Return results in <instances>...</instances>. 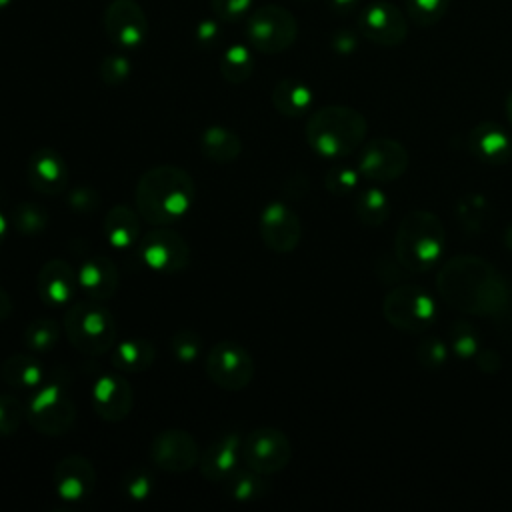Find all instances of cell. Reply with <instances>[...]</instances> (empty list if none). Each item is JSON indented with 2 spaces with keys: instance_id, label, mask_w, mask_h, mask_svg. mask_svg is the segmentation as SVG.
<instances>
[{
  "instance_id": "3",
  "label": "cell",
  "mask_w": 512,
  "mask_h": 512,
  "mask_svg": "<svg viewBox=\"0 0 512 512\" xmlns=\"http://www.w3.org/2000/svg\"><path fill=\"white\" fill-rule=\"evenodd\" d=\"M446 250L442 220L424 208L404 214L394 234V256L406 272L424 274L436 268Z\"/></svg>"
},
{
  "instance_id": "22",
  "label": "cell",
  "mask_w": 512,
  "mask_h": 512,
  "mask_svg": "<svg viewBox=\"0 0 512 512\" xmlns=\"http://www.w3.org/2000/svg\"><path fill=\"white\" fill-rule=\"evenodd\" d=\"M36 286H38V296L42 298L44 304L64 306V304H70L76 294L78 272H74V268L66 260L52 258L40 268Z\"/></svg>"
},
{
  "instance_id": "16",
  "label": "cell",
  "mask_w": 512,
  "mask_h": 512,
  "mask_svg": "<svg viewBox=\"0 0 512 512\" xmlns=\"http://www.w3.org/2000/svg\"><path fill=\"white\" fill-rule=\"evenodd\" d=\"M258 230L264 246L276 254L292 252L302 240L300 218L284 202H270L262 208Z\"/></svg>"
},
{
  "instance_id": "10",
  "label": "cell",
  "mask_w": 512,
  "mask_h": 512,
  "mask_svg": "<svg viewBox=\"0 0 512 512\" xmlns=\"http://www.w3.org/2000/svg\"><path fill=\"white\" fill-rule=\"evenodd\" d=\"M240 458L246 468L262 476H270L288 466L292 458V444L282 430L262 426L242 440Z\"/></svg>"
},
{
  "instance_id": "23",
  "label": "cell",
  "mask_w": 512,
  "mask_h": 512,
  "mask_svg": "<svg viewBox=\"0 0 512 512\" xmlns=\"http://www.w3.org/2000/svg\"><path fill=\"white\" fill-rule=\"evenodd\" d=\"M120 284V274L116 264L100 254L88 256L78 270V286L90 300H110Z\"/></svg>"
},
{
  "instance_id": "12",
  "label": "cell",
  "mask_w": 512,
  "mask_h": 512,
  "mask_svg": "<svg viewBox=\"0 0 512 512\" xmlns=\"http://www.w3.org/2000/svg\"><path fill=\"white\" fill-rule=\"evenodd\" d=\"M408 164L410 154L400 140L374 138L362 148L356 168L362 178L376 184H386L402 178Z\"/></svg>"
},
{
  "instance_id": "37",
  "label": "cell",
  "mask_w": 512,
  "mask_h": 512,
  "mask_svg": "<svg viewBox=\"0 0 512 512\" xmlns=\"http://www.w3.org/2000/svg\"><path fill=\"white\" fill-rule=\"evenodd\" d=\"M358 182H360V172H358V168H352V166H348V164L332 166V168L326 172V178H324L326 190H328L330 194H334V196H348V194L356 192Z\"/></svg>"
},
{
  "instance_id": "31",
  "label": "cell",
  "mask_w": 512,
  "mask_h": 512,
  "mask_svg": "<svg viewBox=\"0 0 512 512\" xmlns=\"http://www.w3.org/2000/svg\"><path fill=\"white\" fill-rule=\"evenodd\" d=\"M254 58L244 44H234L220 56V74L232 84H242L252 76Z\"/></svg>"
},
{
  "instance_id": "2",
  "label": "cell",
  "mask_w": 512,
  "mask_h": 512,
  "mask_svg": "<svg viewBox=\"0 0 512 512\" xmlns=\"http://www.w3.org/2000/svg\"><path fill=\"white\" fill-rule=\"evenodd\" d=\"M196 186L184 168L162 164L146 170L134 192L136 212L154 226H168L182 220L194 206Z\"/></svg>"
},
{
  "instance_id": "52",
  "label": "cell",
  "mask_w": 512,
  "mask_h": 512,
  "mask_svg": "<svg viewBox=\"0 0 512 512\" xmlns=\"http://www.w3.org/2000/svg\"><path fill=\"white\" fill-rule=\"evenodd\" d=\"M10 4H12V0H0V12H4L6 8H10Z\"/></svg>"
},
{
  "instance_id": "40",
  "label": "cell",
  "mask_w": 512,
  "mask_h": 512,
  "mask_svg": "<svg viewBox=\"0 0 512 512\" xmlns=\"http://www.w3.org/2000/svg\"><path fill=\"white\" fill-rule=\"evenodd\" d=\"M170 350L174 354V358L182 364H190L198 358L200 350H202V340L196 332L192 330H178L172 338H170Z\"/></svg>"
},
{
  "instance_id": "45",
  "label": "cell",
  "mask_w": 512,
  "mask_h": 512,
  "mask_svg": "<svg viewBox=\"0 0 512 512\" xmlns=\"http://www.w3.org/2000/svg\"><path fill=\"white\" fill-rule=\"evenodd\" d=\"M474 360H476V368L480 370V372H484V374H496V372H500V368H502V358H500V354L498 352H494V350H478L476 352V356H474Z\"/></svg>"
},
{
  "instance_id": "50",
  "label": "cell",
  "mask_w": 512,
  "mask_h": 512,
  "mask_svg": "<svg viewBox=\"0 0 512 512\" xmlns=\"http://www.w3.org/2000/svg\"><path fill=\"white\" fill-rule=\"evenodd\" d=\"M6 234H8V220H6V216L0 212V244L4 242Z\"/></svg>"
},
{
  "instance_id": "39",
  "label": "cell",
  "mask_w": 512,
  "mask_h": 512,
  "mask_svg": "<svg viewBox=\"0 0 512 512\" xmlns=\"http://www.w3.org/2000/svg\"><path fill=\"white\" fill-rule=\"evenodd\" d=\"M26 416L24 404L10 394H0V436H12Z\"/></svg>"
},
{
  "instance_id": "17",
  "label": "cell",
  "mask_w": 512,
  "mask_h": 512,
  "mask_svg": "<svg viewBox=\"0 0 512 512\" xmlns=\"http://www.w3.org/2000/svg\"><path fill=\"white\" fill-rule=\"evenodd\" d=\"M94 412L106 422L124 420L134 406V390L130 382L116 372L102 374L92 386Z\"/></svg>"
},
{
  "instance_id": "14",
  "label": "cell",
  "mask_w": 512,
  "mask_h": 512,
  "mask_svg": "<svg viewBox=\"0 0 512 512\" xmlns=\"http://www.w3.org/2000/svg\"><path fill=\"white\" fill-rule=\"evenodd\" d=\"M104 34L114 46L138 48L148 38V18L136 0H112L104 10Z\"/></svg>"
},
{
  "instance_id": "4",
  "label": "cell",
  "mask_w": 512,
  "mask_h": 512,
  "mask_svg": "<svg viewBox=\"0 0 512 512\" xmlns=\"http://www.w3.org/2000/svg\"><path fill=\"white\" fill-rule=\"evenodd\" d=\"M368 132L362 112L342 104L322 106L308 116L306 142L322 158L338 160L360 148Z\"/></svg>"
},
{
  "instance_id": "7",
  "label": "cell",
  "mask_w": 512,
  "mask_h": 512,
  "mask_svg": "<svg viewBox=\"0 0 512 512\" xmlns=\"http://www.w3.org/2000/svg\"><path fill=\"white\" fill-rule=\"evenodd\" d=\"M28 424L46 436H62L76 422V404L66 382L48 380L26 406Z\"/></svg>"
},
{
  "instance_id": "47",
  "label": "cell",
  "mask_w": 512,
  "mask_h": 512,
  "mask_svg": "<svg viewBox=\"0 0 512 512\" xmlns=\"http://www.w3.org/2000/svg\"><path fill=\"white\" fill-rule=\"evenodd\" d=\"M328 6L336 12V14H350L352 10L358 8L360 0H326Z\"/></svg>"
},
{
  "instance_id": "32",
  "label": "cell",
  "mask_w": 512,
  "mask_h": 512,
  "mask_svg": "<svg viewBox=\"0 0 512 512\" xmlns=\"http://www.w3.org/2000/svg\"><path fill=\"white\" fill-rule=\"evenodd\" d=\"M60 340V326L54 318H36L24 330V344L34 354L50 352Z\"/></svg>"
},
{
  "instance_id": "38",
  "label": "cell",
  "mask_w": 512,
  "mask_h": 512,
  "mask_svg": "<svg viewBox=\"0 0 512 512\" xmlns=\"http://www.w3.org/2000/svg\"><path fill=\"white\" fill-rule=\"evenodd\" d=\"M122 490L130 500L142 502L150 498V494L154 492V478L144 468H130L122 476Z\"/></svg>"
},
{
  "instance_id": "27",
  "label": "cell",
  "mask_w": 512,
  "mask_h": 512,
  "mask_svg": "<svg viewBox=\"0 0 512 512\" xmlns=\"http://www.w3.org/2000/svg\"><path fill=\"white\" fill-rule=\"evenodd\" d=\"M2 380L12 388H38L44 380V366L34 354H12L0 368Z\"/></svg>"
},
{
  "instance_id": "21",
  "label": "cell",
  "mask_w": 512,
  "mask_h": 512,
  "mask_svg": "<svg viewBox=\"0 0 512 512\" xmlns=\"http://www.w3.org/2000/svg\"><path fill=\"white\" fill-rule=\"evenodd\" d=\"M242 438L238 432H224L214 438L200 454V474L208 482H224L232 472L238 470Z\"/></svg>"
},
{
  "instance_id": "46",
  "label": "cell",
  "mask_w": 512,
  "mask_h": 512,
  "mask_svg": "<svg viewBox=\"0 0 512 512\" xmlns=\"http://www.w3.org/2000/svg\"><path fill=\"white\" fill-rule=\"evenodd\" d=\"M356 46H358V36L352 30H338L332 36V48L338 54H350L356 50Z\"/></svg>"
},
{
  "instance_id": "1",
  "label": "cell",
  "mask_w": 512,
  "mask_h": 512,
  "mask_svg": "<svg viewBox=\"0 0 512 512\" xmlns=\"http://www.w3.org/2000/svg\"><path fill=\"white\" fill-rule=\"evenodd\" d=\"M436 292L448 308L470 316L502 318L512 306L508 278L476 254L448 258L436 274Z\"/></svg>"
},
{
  "instance_id": "18",
  "label": "cell",
  "mask_w": 512,
  "mask_h": 512,
  "mask_svg": "<svg viewBox=\"0 0 512 512\" xmlns=\"http://www.w3.org/2000/svg\"><path fill=\"white\" fill-rule=\"evenodd\" d=\"M96 486L94 464L80 454H70L54 466V490L66 502L86 500Z\"/></svg>"
},
{
  "instance_id": "42",
  "label": "cell",
  "mask_w": 512,
  "mask_h": 512,
  "mask_svg": "<svg viewBox=\"0 0 512 512\" xmlns=\"http://www.w3.org/2000/svg\"><path fill=\"white\" fill-rule=\"evenodd\" d=\"M66 202H68L70 210L80 212V214H90L100 206V194L94 188L78 186L72 192H68Z\"/></svg>"
},
{
  "instance_id": "34",
  "label": "cell",
  "mask_w": 512,
  "mask_h": 512,
  "mask_svg": "<svg viewBox=\"0 0 512 512\" xmlns=\"http://www.w3.org/2000/svg\"><path fill=\"white\" fill-rule=\"evenodd\" d=\"M450 352H454L458 358H474L480 346V334L468 320H454L448 326V338H446Z\"/></svg>"
},
{
  "instance_id": "49",
  "label": "cell",
  "mask_w": 512,
  "mask_h": 512,
  "mask_svg": "<svg viewBox=\"0 0 512 512\" xmlns=\"http://www.w3.org/2000/svg\"><path fill=\"white\" fill-rule=\"evenodd\" d=\"M504 246L512 252V220L508 222V226L504 230Z\"/></svg>"
},
{
  "instance_id": "5",
  "label": "cell",
  "mask_w": 512,
  "mask_h": 512,
  "mask_svg": "<svg viewBox=\"0 0 512 512\" xmlns=\"http://www.w3.org/2000/svg\"><path fill=\"white\" fill-rule=\"evenodd\" d=\"M64 332L70 344L88 356H100L110 352L116 344V320L112 312L92 302H76L64 314Z\"/></svg>"
},
{
  "instance_id": "44",
  "label": "cell",
  "mask_w": 512,
  "mask_h": 512,
  "mask_svg": "<svg viewBox=\"0 0 512 512\" xmlns=\"http://www.w3.org/2000/svg\"><path fill=\"white\" fill-rule=\"evenodd\" d=\"M196 40L200 46L210 48L220 40V24L216 20H202L196 26Z\"/></svg>"
},
{
  "instance_id": "19",
  "label": "cell",
  "mask_w": 512,
  "mask_h": 512,
  "mask_svg": "<svg viewBox=\"0 0 512 512\" xmlns=\"http://www.w3.org/2000/svg\"><path fill=\"white\" fill-rule=\"evenodd\" d=\"M26 180L40 194H60L68 184V164L54 148H38L26 162Z\"/></svg>"
},
{
  "instance_id": "13",
  "label": "cell",
  "mask_w": 512,
  "mask_h": 512,
  "mask_svg": "<svg viewBox=\"0 0 512 512\" xmlns=\"http://www.w3.org/2000/svg\"><path fill=\"white\" fill-rule=\"evenodd\" d=\"M356 22L360 34L376 46L394 48L408 38V18L396 4L388 0L366 4L358 12Z\"/></svg>"
},
{
  "instance_id": "43",
  "label": "cell",
  "mask_w": 512,
  "mask_h": 512,
  "mask_svg": "<svg viewBox=\"0 0 512 512\" xmlns=\"http://www.w3.org/2000/svg\"><path fill=\"white\" fill-rule=\"evenodd\" d=\"M252 0H210V8L222 22H236L248 14Z\"/></svg>"
},
{
  "instance_id": "51",
  "label": "cell",
  "mask_w": 512,
  "mask_h": 512,
  "mask_svg": "<svg viewBox=\"0 0 512 512\" xmlns=\"http://www.w3.org/2000/svg\"><path fill=\"white\" fill-rule=\"evenodd\" d=\"M506 116H508V120H510V124H512V90H510L508 96H506Z\"/></svg>"
},
{
  "instance_id": "24",
  "label": "cell",
  "mask_w": 512,
  "mask_h": 512,
  "mask_svg": "<svg viewBox=\"0 0 512 512\" xmlns=\"http://www.w3.org/2000/svg\"><path fill=\"white\" fill-rule=\"evenodd\" d=\"M102 234L110 246L118 250L132 248L140 240V220L136 210L126 204H116L106 210L102 222Z\"/></svg>"
},
{
  "instance_id": "33",
  "label": "cell",
  "mask_w": 512,
  "mask_h": 512,
  "mask_svg": "<svg viewBox=\"0 0 512 512\" xmlns=\"http://www.w3.org/2000/svg\"><path fill=\"white\" fill-rule=\"evenodd\" d=\"M12 226L24 236H36L48 226V212L36 202H20L10 214Z\"/></svg>"
},
{
  "instance_id": "11",
  "label": "cell",
  "mask_w": 512,
  "mask_h": 512,
  "mask_svg": "<svg viewBox=\"0 0 512 512\" xmlns=\"http://www.w3.org/2000/svg\"><path fill=\"white\" fill-rule=\"evenodd\" d=\"M142 262L158 274H178L188 268L190 246L168 226L152 228L138 244Z\"/></svg>"
},
{
  "instance_id": "26",
  "label": "cell",
  "mask_w": 512,
  "mask_h": 512,
  "mask_svg": "<svg viewBox=\"0 0 512 512\" xmlns=\"http://www.w3.org/2000/svg\"><path fill=\"white\" fill-rule=\"evenodd\" d=\"M200 152L216 164L234 162L242 154V140L238 134L226 126L214 124L200 134Z\"/></svg>"
},
{
  "instance_id": "25",
  "label": "cell",
  "mask_w": 512,
  "mask_h": 512,
  "mask_svg": "<svg viewBox=\"0 0 512 512\" xmlns=\"http://www.w3.org/2000/svg\"><path fill=\"white\" fill-rule=\"evenodd\" d=\"M314 102V94L308 84L296 78H282L272 88V104L274 108L288 118L304 116Z\"/></svg>"
},
{
  "instance_id": "15",
  "label": "cell",
  "mask_w": 512,
  "mask_h": 512,
  "mask_svg": "<svg viewBox=\"0 0 512 512\" xmlns=\"http://www.w3.org/2000/svg\"><path fill=\"white\" fill-rule=\"evenodd\" d=\"M150 458L160 470L182 474L198 464L200 448L190 432L180 428H168L152 438Z\"/></svg>"
},
{
  "instance_id": "36",
  "label": "cell",
  "mask_w": 512,
  "mask_h": 512,
  "mask_svg": "<svg viewBox=\"0 0 512 512\" xmlns=\"http://www.w3.org/2000/svg\"><path fill=\"white\" fill-rule=\"evenodd\" d=\"M448 6L450 0H406L408 18L422 28L438 24L448 12Z\"/></svg>"
},
{
  "instance_id": "8",
  "label": "cell",
  "mask_w": 512,
  "mask_h": 512,
  "mask_svg": "<svg viewBox=\"0 0 512 512\" xmlns=\"http://www.w3.org/2000/svg\"><path fill=\"white\" fill-rule=\"evenodd\" d=\"M244 32L254 50L262 54H280L296 42L298 20L280 4H264L248 14Z\"/></svg>"
},
{
  "instance_id": "29",
  "label": "cell",
  "mask_w": 512,
  "mask_h": 512,
  "mask_svg": "<svg viewBox=\"0 0 512 512\" xmlns=\"http://www.w3.org/2000/svg\"><path fill=\"white\" fill-rule=\"evenodd\" d=\"M354 212L362 224L382 226L390 216L388 196L376 186L364 188L354 198Z\"/></svg>"
},
{
  "instance_id": "30",
  "label": "cell",
  "mask_w": 512,
  "mask_h": 512,
  "mask_svg": "<svg viewBox=\"0 0 512 512\" xmlns=\"http://www.w3.org/2000/svg\"><path fill=\"white\" fill-rule=\"evenodd\" d=\"M222 484L226 494L236 502H254L268 492V484L264 482V476L250 468L246 470L238 468Z\"/></svg>"
},
{
  "instance_id": "35",
  "label": "cell",
  "mask_w": 512,
  "mask_h": 512,
  "mask_svg": "<svg viewBox=\"0 0 512 512\" xmlns=\"http://www.w3.org/2000/svg\"><path fill=\"white\" fill-rule=\"evenodd\" d=\"M450 346L440 336H422L416 344V360L426 370H440L448 362Z\"/></svg>"
},
{
  "instance_id": "28",
  "label": "cell",
  "mask_w": 512,
  "mask_h": 512,
  "mask_svg": "<svg viewBox=\"0 0 512 512\" xmlns=\"http://www.w3.org/2000/svg\"><path fill=\"white\" fill-rule=\"evenodd\" d=\"M156 348L146 338H126L116 344L112 364L120 372H144L154 364Z\"/></svg>"
},
{
  "instance_id": "41",
  "label": "cell",
  "mask_w": 512,
  "mask_h": 512,
  "mask_svg": "<svg viewBox=\"0 0 512 512\" xmlns=\"http://www.w3.org/2000/svg\"><path fill=\"white\" fill-rule=\"evenodd\" d=\"M130 60L124 54H108L100 62V76L108 86H118L130 76Z\"/></svg>"
},
{
  "instance_id": "48",
  "label": "cell",
  "mask_w": 512,
  "mask_h": 512,
  "mask_svg": "<svg viewBox=\"0 0 512 512\" xmlns=\"http://www.w3.org/2000/svg\"><path fill=\"white\" fill-rule=\"evenodd\" d=\"M10 312H12V300H10L8 292L0 286V322L6 320L10 316Z\"/></svg>"
},
{
  "instance_id": "9",
  "label": "cell",
  "mask_w": 512,
  "mask_h": 512,
  "mask_svg": "<svg viewBox=\"0 0 512 512\" xmlns=\"http://www.w3.org/2000/svg\"><path fill=\"white\" fill-rule=\"evenodd\" d=\"M206 374L218 388L238 392L250 386L254 378V360L238 342L220 340L206 354Z\"/></svg>"
},
{
  "instance_id": "20",
  "label": "cell",
  "mask_w": 512,
  "mask_h": 512,
  "mask_svg": "<svg viewBox=\"0 0 512 512\" xmlns=\"http://www.w3.org/2000/svg\"><path fill=\"white\" fill-rule=\"evenodd\" d=\"M466 146L476 160L486 164L500 166L512 160V134L502 124L490 120L470 128Z\"/></svg>"
},
{
  "instance_id": "6",
  "label": "cell",
  "mask_w": 512,
  "mask_h": 512,
  "mask_svg": "<svg viewBox=\"0 0 512 512\" xmlns=\"http://www.w3.org/2000/svg\"><path fill=\"white\" fill-rule=\"evenodd\" d=\"M382 314L390 326L406 334H422L436 322L434 296L414 284H398L382 298Z\"/></svg>"
}]
</instances>
